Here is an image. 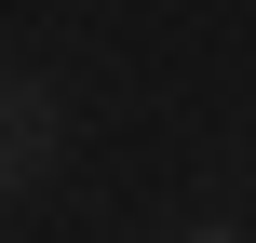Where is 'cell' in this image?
<instances>
[{"label":"cell","mask_w":256,"mask_h":243,"mask_svg":"<svg viewBox=\"0 0 256 243\" xmlns=\"http://www.w3.org/2000/svg\"><path fill=\"white\" fill-rule=\"evenodd\" d=\"M162 243H256V203H202L189 230H162Z\"/></svg>","instance_id":"2"},{"label":"cell","mask_w":256,"mask_h":243,"mask_svg":"<svg viewBox=\"0 0 256 243\" xmlns=\"http://www.w3.org/2000/svg\"><path fill=\"white\" fill-rule=\"evenodd\" d=\"M54 162H68V81L0 68V203H14V189H40Z\"/></svg>","instance_id":"1"}]
</instances>
